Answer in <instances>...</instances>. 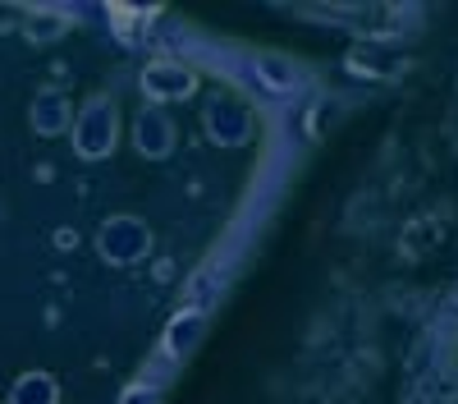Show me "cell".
Listing matches in <instances>:
<instances>
[{
  "mask_svg": "<svg viewBox=\"0 0 458 404\" xmlns=\"http://www.w3.org/2000/svg\"><path fill=\"white\" fill-rule=\"evenodd\" d=\"M147 248H151V230L138 216H110L101 226V257L106 262L129 267V262H138V257H147Z\"/></svg>",
  "mask_w": 458,
  "mask_h": 404,
  "instance_id": "cell-3",
  "label": "cell"
},
{
  "mask_svg": "<svg viewBox=\"0 0 458 404\" xmlns=\"http://www.w3.org/2000/svg\"><path fill=\"white\" fill-rule=\"evenodd\" d=\"M10 404H55V382L42 377V373H28V377L14 386Z\"/></svg>",
  "mask_w": 458,
  "mask_h": 404,
  "instance_id": "cell-11",
  "label": "cell"
},
{
  "mask_svg": "<svg viewBox=\"0 0 458 404\" xmlns=\"http://www.w3.org/2000/svg\"><path fill=\"white\" fill-rule=\"evenodd\" d=\"M64 28H69L64 14H37V19L28 23V37H32V42H51V37H60Z\"/></svg>",
  "mask_w": 458,
  "mask_h": 404,
  "instance_id": "cell-12",
  "label": "cell"
},
{
  "mask_svg": "<svg viewBox=\"0 0 458 404\" xmlns=\"http://www.w3.org/2000/svg\"><path fill=\"white\" fill-rule=\"evenodd\" d=\"M133 142H138L142 157H157V161L170 157V147H174V120L161 116V110H147V116H138Z\"/></svg>",
  "mask_w": 458,
  "mask_h": 404,
  "instance_id": "cell-6",
  "label": "cell"
},
{
  "mask_svg": "<svg viewBox=\"0 0 458 404\" xmlns=\"http://www.w3.org/2000/svg\"><path fill=\"white\" fill-rule=\"evenodd\" d=\"M349 69L362 73V79H399V73H403V56L390 60L386 47H358V51L349 56Z\"/></svg>",
  "mask_w": 458,
  "mask_h": 404,
  "instance_id": "cell-7",
  "label": "cell"
},
{
  "mask_svg": "<svg viewBox=\"0 0 458 404\" xmlns=\"http://www.w3.org/2000/svg\"><path fill=\"white\" fill-rule=\"evenodd\" d=\"M114 133H120V110H114V101H110V97L83 101L79 129H73V147H79V157L101 161L110 147H114Z\"/></svg>",
  "mask_w": 458,
  "mask_h": 404,
  "instance_id": "cell-1",
  "label": "cell"
},
{
  "mask_svg": "<svg viewBox=\"0 0 458 404\" xmlns=\"http://www.w3.org/2000/svg\"><path fill=\"white\" fill-rule=\"evenodd\" d=\"M142 92H147L151 101H183V97L198 92V73L188 69L183 60L161 56V60H151V64L142 69Z\"/></svg>",
  "mask_w": 458,
  "mask_h": 404,
  "instance_id": "cell-4",
  "label": "cell"
},
{
  "mask_svg": "<svg viewBox=\"0 0 458 404\" xmlns=\"http://www.w3.org/2000/svg\"><path fill=\"white\" fill-rule=\"evenodd\" d=\"M157 400H161V395L151 391V386H133V391H129V395H124L120 404H157Z\"/></svg>",
  "mask_w": 458,
  "mask_h": 404,
  "instance_id": "cell-13",
  "label": "cell"
},
{
  "mask_svg": "<svg viewBox=\"0 0 458 404\" xmlns=\"http://www.w3.org/2000/svg\"><path fill=\"white\" fill-rule=\"evenodd\" d=\"M202 129L211 133V142L220 147H239L252 138V110L234 97V92H216L202 110Z\"/></svg>",
  "mask_w": 458,
  "mask_h": 404,
  "instance_id": "cell-2",
  "label": "cell"
},
{
  "mask_svg": "<svg viewBox=\"0 0 458 404\" xmlns=\"http://www.w3.org/2000/svg\"><path fill=\"white\" fill-rule=\"evenodd\" d=\"M32 129L47 133V138L69 129V101H64V92H37V101H32Z\"/></svg>",
  "mask_w": 458,
  "mask_h": 404,
  "instance_id": "cell-8",
  "label": "cell"
},
{
  "mask_svg": "<svg viewBox=\"0 0 458 404\" xmlns=\"http://www.w3.org/2000/svg\"><path fill=\"white\" fill-rule=\"evenodd\" d=\"M110 14H114V32H124V37H133V10H120V5H114Z\"/></svg>",
  "mask_w": 458,
  "mask_h": 404,
  "instance_id": "cell-14",
  "label": "cell"
},
{
  "mask_svg": "<svg viewBox=\"0 0 458 404\" xmlns=\"http://www.w3.org/2000/svg\"><path fill=\"white\" fill-rule=\"evenodd\" d=\"M202 326H207V313H179L165 331V354H183V340H198L202 336Z\"/></svg>",
  "mask_w": 458,
  "mask_h": 404,
  "instance_id": "cell-10",
  "label": "cell"
},
{
  "mask_svg": "<svg viewBox=\"0 0 458 404\" xmlns=\"http://www.w3.org/2000/svg\"><path fill=\"white\" fill-rule=\"evenodd\" d=\"M449 235V216L445 211H417L408 226L399 230V257L403 262H422V257H431Z\"/></svg>",
  "mask_w": 458,
  "mask_h": 404,
  "instance_id": "cell-5",
  "label": "cell"
},
{
  "mask_svg": "<svg viewBox=\"0 0 458 404\" xmlns=\"http://www.w3.org/2000/svg\"><path fill=\"white\" fill-rule=\"evenodd\" d=\"M257 79L271 88V92H293L298 69H293L289 56H261V60H257Z\"/></svg>",
  "mask_w": 458,
  "mask_h": 404,
  "instance_id": "cell-9",
  "label": "cell"
}]
</instances>
